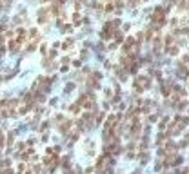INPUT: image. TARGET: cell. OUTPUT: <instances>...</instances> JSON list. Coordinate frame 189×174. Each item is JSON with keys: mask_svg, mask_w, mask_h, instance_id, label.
<instances>
[{"mask_svg": "<svg viewBox=\"0 0 189 174\" xmlns=\"http://www.w3.org/2000/svg\"><path fill=\"white\" fill-rule=\"evenodd\" d=\"M73 89H75V84H67L66 85V93H71Z\"/></svg>", "mask_w": 189, "mask_h": 174, "instance_id": "cell-1", "label": "cell"}]
</instances>
